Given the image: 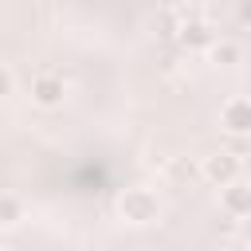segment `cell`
I'll return each mask as SVG.
<instances>
[{
	"label": "cell",
	"instance_id": "6da1fadb",
	"mask_svg": "<svg viewBox=\"0 0 251 251\" xmlns=\"http://www.w3.org/2000/svg\"><path fill=\"white\" fill-rule=\"evenodd\" d=\"M161 212H165V204H161V196H157L149 184H129V188L118 196V216H122L126 224H133V227L157 224Z\"/></svg>",
	"mask_w": 251,
	"mask_h": 251
},
{
	"label": "cell",
	"instance_id": "7a4b0ae2",
	"mask_svg": "<svg viewBox=\"0 0 251 251\" xmlns=\"http://www.w3.org/2000/svg\"><path fill=\"white\" fill-rule=\"evenodd\" d=\"M239 173H243V165H239V157H235L231 149H216V153L200 157V176H204L208 184H216V188H227V184L243 180Z\"/></svg>",
	"mask_w": 251,
	"mask_h": 251
},
{
	"label": "cell",
	"instance_id": "3957f363",
	"mask_svg": "<svg viewBox=\"0 0 251 251\" xmlns=\"http://www.w3.org/2000/svg\"><path fill=\"white\" fill-rule=\"evenodd\" d=\"M27 90H31V102H35V106L55 110V106H63V98H67V78H63L59 71H35Z\"/></svg>",
	"mask_w": 251,
	"mask_h": 251
},
{
	"label": "cell",
	"instance_id": "277c9868",
	"mask_svg": "<svg viewBox=\"0 0 251 251\" xmlns=\"http://www.w3.org/2000/svg\"><path fill=\"white\" fill-rule=\"evenodd\" d=\"M220 129L231 133V137H251V98L231 94L220 106Z\"/></svg>",
	"mask_w": 251,
	"mask_h": 251
},
{
	"label": "cell",
	"instance_id": "5b68a950",
	"mask_svg": "<svg viewBox=\"0 0 251 251\" xmlns=\"http://www.w3.org/2000/svg\"><path fill=\"white\" fill-rule=\"evenodd\" d=\"M220 212L231 220H251V184L235 180V184L220 188Z\"/></svg>",
	"mask_w": 251,
	"mask_h": 251
},
{
	"label": "cell",
	"instance_id": "8992f818",
	"mask_svg": "<svg viewBox=\"0 0 251 251\" xmlns=\"http://www.w3.org/2000/svg\"><path fill=\"white\" fill-rule=\"evenodd\" d=\"M180 39H184L188 51H204V55H208V47H212L220 35L212 31L208 20H188V24H180Z\"/></svg>",
	"mask_w": 251,
	"mask_h": 251
},
{
	"label": "cell",
	"instance_id": "52a82bcc",
	"mask_svg": "<svg viewBox=\"0 0 251 251\" xmlns=\"http://www.w3.org/2000/svg\"><path fill=\"white\" fill-rule=\"evenodd\" d=\"M208 63H212V67H239V63H243V43L220 35V39L208 47Z\"/></svg>",
	"mask_w": 251,
	"mask_h": 251
},
{
	"label": "cell",
	"instance_id": "ba28073f",
	"mask_svg": "<svg viewBox=\"0 0 251 251\" xmlns=\"http://www.w3.org/2000/svg\"><path fill=\"white\" fill-rule=\"evenodd\" d=\"M20 220H24V204H20V196H16V192H4V196H0V227L12 231Z\"/></svg>",
	"mask_w": 251,
	"mask_h": 251
},
{
	"label": "cell",
	"instance_id": "9c48e42d",
	"mask_svg": "<svg viewBox=\"0 0 251 251\" xmlns=\"http://www.w3.org/2000/svg\"><path fill=\"white\" fill-rule=\"evenodd\" d=\"M200 173V165H192L188 157H169L165 161V176H173V180H192Z\"/></svg>",
	"mask_w": 251,
	"mask_h": 251
},
{
	"label": "cell",
	"instance_id": "30bf717a",
	"mask_svg": "<svg viewBox=\"0 0 251 251\" xmlns=\"http://www.w3.org/2000/svg\"><path fill=\"white\" fill-rule=\"evenodd\" d=\"M12 90H16V71H12V63H4V67H0V94L8 98Z\"/></svg>",
	"mask_w": 251,
	"mask_h": 251
},
{
	"label": "cell",
	"instance_id": "8fae6325",
	"mask_svg": "<svg viewBox=\"0 0 251 251\" xmlns=\"http://www.w3.org/2000/svg\"><path fill=\"white\" fill-rule=\"evenodd\" d=\"M239 20H247V24H251V0H243V4H239Z\"/></svg>",
	"mask_w": 251,
	"mask_h": 251
},
{
	"label": "cell",
	"instance_id": "7c38bea8",
	"mask_svg": "<svg viewBox=\"0 0 251 251\" xmlns=\"http://www.w3.org/2000/svg\"><path fill=\"white\" fill-rule=\"evenodd\" d=\"M243 180H247V184H251V173H247V176H243Z\"/></svg>",
	"mask_w": 251,
	"mask_h": 251
},
{
	"label": "cell",
	"instance_id": "4fadbf2b",
	"mask_svg": "<svg viewBox=\"0 0 251 251\" xmlns=\"http://www.w3.org/2000/svg\"><path fill=\"white\" fill-rule=\"evenodd\" d=\"M247 235H251V224H247Z\"/></svg>",
	"mask_w": 251,
	"mask_h": 251
},
{
	"label": "cell",
	"instance_id": "5bb4252c",
	"mask_svg": "<svg viewBox=\"0 0 251 251\" xmlns=\"http://www.w3.org/2000/svg\"><path fill=\"white\" fill-rule=\"evenodd\" d=\"M4 251H12V247H4Z\"/></svg>",
	"mask_w": 251,
	"mask_h": 251
}]
</instances>
